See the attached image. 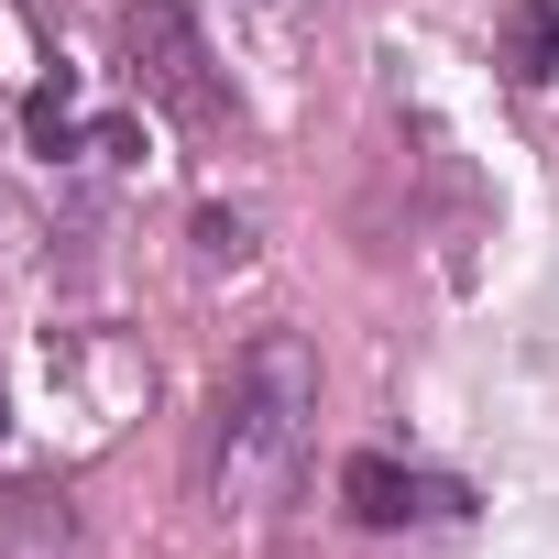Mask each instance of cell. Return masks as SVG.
<instances>
[{"label": "cell", "mask_w": 559, "mask_h": 559, "mask_svg": "<svg viewBox=\"0 0 559 559\" xmlns=\"http://www.w3.org/2000/svg\"><path fill=\"white\" fill-rule=\"evenodd\" d=\"M308 417H319V362L308 341L263 330L230 373H219V406H209V493L219 504H274L308 461Z\"/></svg>", "instance_id": "1"}, {"label": "cell", "mask_w": 559, "mask_h": 559, "mask_svg": "<svg viewBox=\"0 0 559 559\" xmlns=\"http://www.w3.org/2000/svg\"><path fill=\"white\" fill-rule=\"evenodd\" d=\"M121 67H132V88H143L165 121H187V132H230V121H241V99H230L209 34L187 23V0H121Z\"/></svg>", "instance_id": "2"}, {"label": "cell", "mask_w": 559, "mask_h": 559, "mask_svg": "<svg viewBox=\"0 0 559 559\" xmlns=\"http://www.w3.org/2000/svg\"><path fill=\"white\" fill-rule=\"evenodd\" d=\"M341 504H352L362 526H417V515H461V483L406 472V461H384V450H352V461H341Z\"/></svg>", "instance_id": "3"}, {"label": "cell", "mask_w": 559, "mask_h": 559, "mask_svg": "<svg viewBox=\"0 0 559 559\" xmlns=\"http://www.w3.org/2000/svg\"><path fill=\"white\" fill-rule=\"evenodd\" d=\"M493 56H504L515 88H548L559 78V0H515V12L493 23Z\"/></svg>", "instance_id": "4"}, {"label": "cell", "mask_w": 559, "mask_h": 559, "mask_svg": "<svg viewBox=\"0 0 559 559\" xmlns=\"http://www.w3.org/2000/svg\"><path fill=\"white\" fill-rule=\"evenodd\" d=\"M0 428H12V406H0Z\"/></svg>", "instance_id": "5"}]
</instances>
